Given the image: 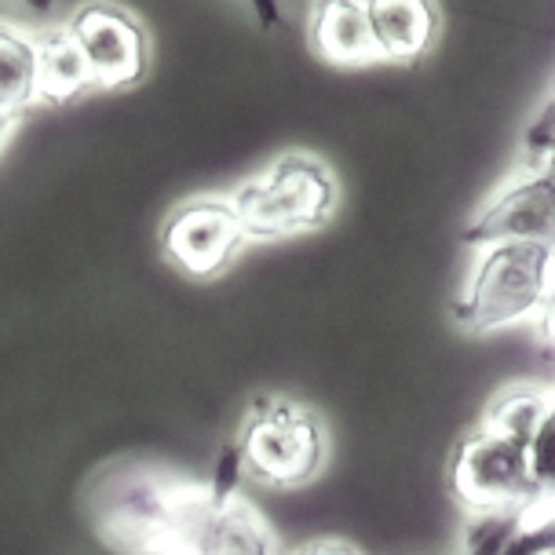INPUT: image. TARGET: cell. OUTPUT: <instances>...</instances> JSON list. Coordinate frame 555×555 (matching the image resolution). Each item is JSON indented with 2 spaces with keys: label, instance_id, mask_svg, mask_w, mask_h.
Masks as SVG:
<instances>
[{
  "label": "cell",
  "instance_id": "6da1fadb",
  "mask_svg": "<svg viewBox=\"0 0 555 555\" xmlns=\"http://www.w3.org/2000/svg\"><path fill=\"white\" fill-rule=\"evenodd\" d=\"M212 482H186L162 468H111L92 486L88 515L114 555H194Z\"/></svg>",
  "mask_w": 555,
  "mask_h": 555
},
{
  "label": "cell",
  "instance_id": "7a4b0ae2",
  "mask_svg": "<svg viewBox=\"0 0 555 555\" xmlns=\"http://www.w3.org/2000/svg\"><path fill=\"white\" fill-rule=\"evenodd\" d=\"M555 289V245L498 242L475 249L472 271L464 278L453 322L468 336H490L538 322Z\"/></svg>",
  "mask_w": 555,
  "mask_h": 555
},
{
  "label": "cell",
  "instance_id": "3957f363",
  "mask_svg": "<svg viewBox=\"0 0 555 555\" xmlns=\"http://www.w3.org/2000/svg\"><path fill=\"white\" fill-rule=\"evenodd\" d=\"M253 242L319 234L340 208V180L311 151H282L231 194Z\"/></svg>",
  "mask_w": 555,
  "mask_h": 555
},
{
  "label": "cell",
  "instance_id": "277c9868",
  "mask_svg": "<svg viewBox=\"0 0 555 555\" xmlns=\"http://www.w3.org/2000/svg\"><path fill=\"white\" fill-rule=\"evenodd\" d=\"M231 442L245 479L267 490H300L330 464L325 421L285 395H256Z\"/></svg>",
  "mask_w": 555,
  "mask_h": 555
},
{
  "label": "cell",
  "instance_id": "5b68a950",
  "mask_svg": "<svg viewBox=\"0 0 555 555\" xmlns=\"http://www.w3.org/2000/svg\"><path fill=\"white\" fill-rule=\"evenodd\" d=\"M446 490L464 515L515 512L544 501L530 468V446L482 421L446 453Z\"/></svg>",
  "mask_w": 555,
  "mask_h": 555
},
{
  "label": "cell",
  "instance_id": "8992f818",
  "mask_svg": "<svg viewBox=\"0 0 555 555\" xmlns=\"http://www.w3.org/2000/svg\"><path fill=\"white\" fill-rule=\"evenodd\" d=\"M253 242L231 194H194L168 208L157 245L162 256L191 282L227 274Z\"/></svg>",
  "mask_w": 555,
  "mask_h": 555
},
{
  "label": "cell",
  "instance_id": "52a82bcc",
  "mask_svg": "<svg viewBox=\"0 0 555 555\" xmlns=\"http://www.w3.org/2000/svg\"><path fill=\"white\" fill-rule=\"evenodd\" d=\"M63 26L81 52L92 92L132 88L151 69V34L117 0H85Z\"/></svg>",
  "mask_w": 555,
  "mask_h": 555
},
{
  "label": "cell",
  "instance_id": "ba28073f",
  "mask_svg": "<svg viewBox=\"0 0 555 555\" xmlns=\"http://www.w3.org/2000/svg\"><path fill=\"white\" fill-rule=\"evenodd\" d=\"M461 242L468 249L498 242L555 245V162L544 168H515L498 191L475 208Z\"/></svg>",
  "mask_w": 555,
  "mask_h": 555
},
{
  "label": "cell",
  "instance_id": "9c48e42d",
  "mask_svg": "<svg viewBox=\"0 0 555 555\" xmlns=\"http://www.w3.org/2000/svg\"><path fill=\"white\" fill-rule=\"evenodd\" d=\"M457 555H555V501L468 515Z\"/></svg>",
  "mask_w": 555,
  "mask_h": 555
},
{
  "label": "cell",
  "instance_id": "30bf717a",
  "mask_svg": "<svg viewBox=\"0 0 555 555\" xmlns=\"http://www.w3.org/2000/svg\"><path fill=\"white\" fill-rule=\"evenodd\" d=\"M380 63H416L442 34L439 0H365Z\"/></svg>",
  "mask_w": 555,
  "mask_h": 555
},
{
  "label": "cell",
  "instance_id": "8fae6325",
  "mask_svg": "<svg viewBox=\"0 0 555 555\" xmlns=\"http://www.w3.org/2000/svg\"><path fill=\"white\" fill-rule=\"evenodd\" d=\"M307 41L322 63L370 66L380 63L370 29L365 0H311L307 12Z\"/></svg>",
  "mask_w": 555,
  "mask_h": 555
},
{
  "label": "cell",
  "instance_id": "7c38bea8",
  "mask_svg": "<svg viewBox=\"0 0 555 555\" xmlns=\"http://www.w3.org/2000/svg\"><path fill=\"white\" fill-rule=\"evenodd\" d=\"M41 103V37L18 23H4L0 29V139L8 143L15 125Z\"/></svg>",
  "mask_w": 555,
  "mask_h": 555
},
{
  "label": "cell",
  "instance_id": "4fadbf2b",
  "mask_svg": "<svg viewBox=\"0 0 555 555\" xmlns=\"http://www.w3.org/2000/svg\"><path fill=\"white\" fill-rule=\"evenodd\" d=\"M41 77H44V103L48 106H66L77 95L92 92L88 69L81 63V52L69 41L66 26L52 29L41 37Z\"/></svg>",
  "mask_w": 555,
  "mask_h": 555
},
{
  "label": "cell",
  "instance_id": "5bb4252c",
  "mask_svg": "<svg viewBox=\"0 0 555 555\" xmlns=\"http://www.w3.org/2000/svg\"><path fill=\"white\" fill-rule=\"evenodd\" d=\"M548 402H552V388H538V384H508V388L498 391L490 402H486L479 421L530 446L544 410H548Z\"/></svg>",
  "mask_w": 555,
  "mask_h": 555
},
{
  "label": "cell",
  "instance_id": "9a60e30c",
  "mask_svg": "<svg viewBox=\"0 0 555 555\" xmlns=\"http://www.w3.org/2000/svg\"><path fill=\"white\" fill-rule=\"evenodd\" d=\"M555 162V85L519 139V168H544Z\"/></svg>",
  "mask_w": 555,
  "mask_h": 555
},
{
  "label": "cell",
  "instance_id": "2e32d148",
  "mask_svg": "<svg viewBox=\"0 0 555 555\" xmlns=\"http://www.w3.org/2000/svg\"><path fill=\"white\" fill-rule=\"evenodd\" d=\"M530 468L533 479H538V490L544 501H555V388H552V402L544 410L538 431L530 439Z\"/></svg>",
  "mask_w": 555,
  "mask_h": 555
},
{
  "label": "cell",
  "instance_id": "e0dca14e",
  "mask_svg": "<svg viewBox=\"0 0 555 555\" xmlns=\"http://www.w3.org/2000/svg\"><path fill=\"white\" fill-rule=\"evenodd\" d=\"M289 555H362L354 544H347V541H333V538H322V541H307L300 544L296 552Z\"/></svg>",
  "mask_w": 555,
  "mask_h": 555
},
{
  "label": "cell",
  "instance_id": "ac0fdd59",
  "mask_svg": "<svg viewBox=\"0 0 555 555\" xmlns=\"http://www.w3.org/2000/svg\"><path fill=\"white\" fill-rule=\"evenodd\" d=\"M245 4H249L253 18L263 29H278V26H282V0H245Z\"/></svg>",
  "mask_w": 555,
  "mask_h": 555
},
{
  "label": "cell",
  "instance_id": "d6986e66",
  "mask_svg": "<svg viewBox=\"0 0 555 555\" xmlns=\"http://www.w3.org/2000/svg\"><path fill=\"white\" fill-rule=\"evenodd\" d=\"M538 333H541V340L555 351V289H552L548 304H544V311H541V319H538Z\"/></svg>",
  "mask_w": 555,
  "mask_h": 555
},
{
  "label": "cell",
  "instance_id": "ffe728a7",
  "mask_svg": "<svg viewBox=\"0 0 555 555\" xmlns=\"http://www.w3.org/2000/svg\"><path fill=\"white\" fill-rule=\"evenodd\" d=\"M23 4H26V8H34L37 15H52L59 0H23Z\"/></svg>",
  "mask_w": 555,
  "mask_h": 555
},
{
  "label": "cell",
  "instance_id": "44dd1931",
  "mask_svg": "<svg viewBox=\"0 0 555 555\" xmlns=\"http://www.w3.org/2000/svg\"><path fill=\"white\" fill-rule=\"evenodd\" d=\"M103 555H114V552H106V548H103Z\"/></svg>",
  "mask_w": 555,
  "mask_h": 555
}]
</instances>
